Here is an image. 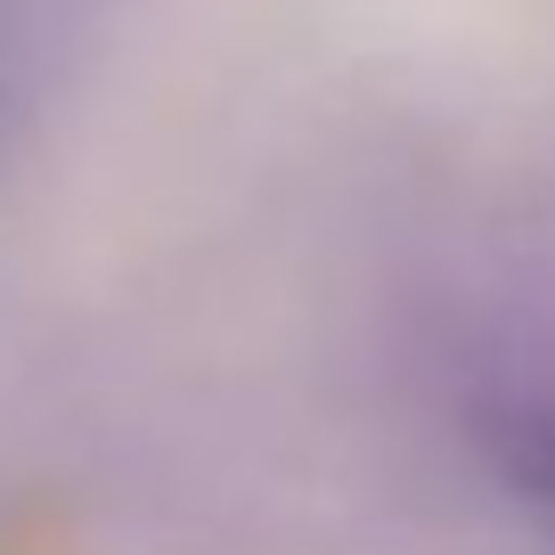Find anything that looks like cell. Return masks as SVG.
Returning a JSON list of instances; mask_svg holds the SVG:
<instances>
[{"label": "cell", "mask_w": 555, "mask_h": 555, "mask_svg": "<svg viewBox=\"0 0 555 555\" xmlns=\"http://www.w3.org/2000/svg\"><path fill=\"white\" fill-rule=\"evenodd\" d=\"M482 441L499 457V474L547 515L555 531V376H515L490 392L482 409Z\"/></svg>", "instance_id": "obj_1"}]
</instances>
